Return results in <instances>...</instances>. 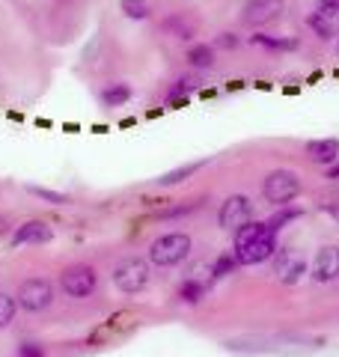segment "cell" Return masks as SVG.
Returning a JSON list of instances; mask_svg holds the SVG:
<instances>
[{
	"label": "cell",
	"mask_w": 339,
	"mask_h": 357,
	"mask_svg": "<svg viewBox=\"0 0 339 357\" xmlns=\"http://www.w3.org/2000/svg\"><path fill=\"white\" fill-rule=\"evenodd\" d=\"M18 307L21 310H27V312H42V310H48L51 307V301H54V289L48 280H42V277H33V280H24L18 289Z\"/></svg>",
	"instance_id": "5"
},
{
	"label": "cell",
	"mask_w": 339,
	"mask_h": 357,
	"mask_svg": "<svg viewBox=\"0 0 339 357\" xmlns=\"http://www.w3.org/2000/svg\"><path fill=\"white\" fill-rule=\"evenodd\" d=\"M218 48H239V36H235V33H220Z\"/></svg>",
	"instance_id": "27"
},
{
	"label": "cell",
	"mask_w": 339,
	"mask_h": 357,
	"mask_svg": "<svg viewBox=\"0 0 339 357\" xmlns=\"http://www.w3.org/2000/svg\"><path fill=\"white\" fill-rule=\"evenodd\" d=\"M113 283H116L119 292L137 295L146 289V283H149V265L143 259H126L116 271H113Z\"/></svg>",
	"instance_id": "6"
},
{
	"label": "cell",
	"mask_w": 339,
	"mask_h": 357,
	"mask_svg": "<svg viewBox=\"0 0 339 357\" xmlns=\"http://www.w3.org/2000/svg\"><path fill=\"white\" fill-rule=\"evenodd\" d=\"M18 357H45V345L42 342H21Z\"/></svg>",
	"instance_id": "24"
},
{
	"label": "cell",
	"mask_w": 339,
	"mask_h": 357,
	"mask_svg": "<svg viewBox=\"0 0 339 357\" xmlns=\"http://www.w3.org/2000/svg\"><path fill=\"white\" fill-rule=\"evenodd\" d=\"M164 27L173 33L176 39H190V36H194V24H188V21H182V18H167Z\"/></svg>",
	"instance_id": "23"
},
{
	"label": "cell",
	"mask_w": 339,
	"mask_h": 357,
	"mask_svg": "<svg viewBox=\"0 0 339 357\" xmlns=\"http://www.w3.org/2000/svg\"><path fill=\"white\" fill-rule=\"evenodd\" d=\"M27 191H30L33 197H39V199H45V203H51V206H66V203H69V197H66V194H56V191H48V188H39V185H27Z\"/></svg>",
	"instance_id": "21"
},
{
	"label": "cell",
	"mask_w": 339,
	"mask_h": 357,
	"mask_svg": "<svg viewBox=\"0 0 339 357\" xmlns=\"http://www.w3.org/2000/svg\"><path fill=\"white\" fill-rule=\"evenodd\" d=\"M327 178H339V164H336V167H331V170H327Z\"/></svg>",
	"instance_id": "28"
},
{
	"label": "cell",
	"mask_w": 339,
	"mask_h": 357,
	"mask_svg": "<svg viewBox=\"0 0 339 357\" xmlns=\"http://www.w3.org/2000/svg\"><path fill=\"white\" fill-rule=\"evenodd\" d=\"M307 24H310L315 33H319V39H333V24H331V18L312 13V15L307 18Z\"/></svg>",
	"instance_id": "22"
},
{
	"label": "cell",
	"mask_w": 339,
	"mask_h": 357,
	"mask_svg": "<svg viewBox=\"0 0 339 357\" xmlns=\"http://www.w3.org/2000/svg\"><path fill=\"white\" fill-rule=\"evenodd\" d=\"M229 351L239 354H282V357H301L315 345H307L301 340H286V337H253V340H229L226 342Z\"/></svg>",
	"instance_id": "2"
},
{
	"label": "cell",
	"mask_w": 339,
	"mask_h": 357,
	"mask_svg": "<svg viewBox=\"0 0 339 357\" xmlns=\"http://www.w3.org/2000/svg\"><path fill=\"white\" fill-rule=\"evenodd\" d=\"M312 277L319 283H331L339 277V248L336 244H327L315 253V262H312Z\"/></svg>",
	"instance_id": "12"
},
{
	"label": "cell",
	"mask_w": 339,
	"mask_h": 357,
	"mask_svg": "<svg viewBox=\"0 0 339 357\" xmlns=\"http://www.w3.org/2000/svg\"><path fill=\"white\" fill-rule=\"evenodd\" d=\"M262 194H265L268 203L286 206L301 194V178L292 170H274V173H268L265 185H262Z\"/></svg>",
	"instance_id": "4"
},
{
	"label": "cell",
	"mask_w": 339,
	"mask_h": 357,
	"mask_svg": "<svg viewBox=\"0 0 339 357\" xmlns=\"http://www.w3.org/2000/svg\"><path fill=\"white\" fill-rule=\"evenodd\" d=\"M277 250L274 244V229L268 223H244L241 229H235V259L241 265H259L271 259Z\"/></svg>",
	"instance_id": "1"
},
{
	"label": "cell",
	"mask_w": 339,
	"mask_h": 357,
	"mask_svg": "<svg viewBox=\"0 0 339 357\" xmlns=\"http://www.w3.org/2000/svg\"><path fill=\"white\" fill-rule=\"evenodd\" d=\"M235 262H239V259H235V256H220V259L214 262V277H223V274H229L232 268H235Z\"/></svg>",
	"instance_id": "25"
},
{
	"label": "cell",
	"mask_w": 339,
	"mask_h": 357,
	"mask_svg": "<svg viewBox=\"0 0 339 357\" xmlns=\"http://www.w3.org/2000/svg\"><path fill=\"white\" fill-rule=\"evenodd\" d=\"M96 271L89 265H72L60 274V286L69 298H86L96 292Z\"/></svg>",
	"instance_id": "7"
},
{
	"label": "cell",
	"mask_w": 339,
	"mask_h": 357,
	"mask_svg": "<svg viewBox=\"0 0 339 357\" xmlns=\"http://www.w3.org/2000/svg\"><path fill=\"white\" fill-rule=\"evenodd\" d=\"M188 253H190V238L185 236V232H167V236L152 241L149 262L158 265V268H170V265L185 262Z\"/></svg>",
	"instance_id": "3"
},
{
	"label": "cell",
	"mask_w": 339,
	"mask_h": 357,
	"mask_svg": "<svg viewBox=\"0 0 339 357\" xmlns=\"http://www.w3.org/2000/svg\"><path fill=\"white\" fill-rule=\"evenodd\" d=\"M131 98V86L128 84H110L105 86V93H101V105L105 107H119V105H126Z\"/></svg>",
	"instance_id": "15"
},
{
	"label": "cell",
	"mask_w": 339,
	"mask_h": 357,
	"mask_svg": "<svg viewBox=\"0 0 339 357\" xmlns=\"http://www.w3.org/2000/svg\"><path fill=\"white\" fill-rule=\"evenodd\" d=\"M319 15L324 18H336L339 15V0H319V9H315Z\"/></svg>",
	"instance_id": "26"
},
{
	"label": "cell",
	"mask_w": 339,
	"mask_h": 357,
	"mask_svg": "<svg viewBox=\"0 0 339 357\" xmlns=\"http://www.w3.org/2000/svg\"><path fill=\"white\" fill-rule=\"evenodd\" d=\"M188 63L194 66V69H211L214 66V48H209V45H194V48L188 51Z\"/></svg>",
	"instance_id": "16"
},
{
	"label": "cell",
	"mask_w": 339,
	"mask_h": 357,
	"mask_svg": "<svg viewBox=\"0 0 339 357\" xmlns=\"http://www.w3.org/2000/svg\"><path fill=\"white\" fill-rule=\"evenodd\" d=\"M54 238V229L45 220H27L15 227L13 232V248H24V244H48Z\"/></svg>",
	"instance_id": "11"
},
{
	"label": "cell",
	"mask_w": 339,
	"mask_h": 357,
	"mask_svg": "<svg viewBox=\"0 0 339 357\" xmlns=\"http://www.w3.org/2000/svg\"><path fill=\"white\" fill-rule=\"evenodd\" d=\"M119 6H122V13H126L131 21H146V18H149V13H152L146 0H122Z\"/></svg>",
	"instance_id": "19"
},
{
	"label": "cell",
	"mask_w": 339,
	"mask_h": 357,
	"mask_svg": "<svg viewBox=\"0 0 339 357\" xmlns=\"http://www.w3.org/2000/svg\"><path fill=\"white\" fill-rule=\"evenodd\" d=\"M282 0H247L244 3V21L250 27H265L282 15Z\"/></svg>",
	"instance_id": "10"
},
{
	"label": "cell",
	"mask_w": 339,
	"mask_h": 357,
	"mask_svg": "<svg viewBox=\"0 0 339 357\" xmlns=\"http://www.w3.org/2000/svg\"><path fill=\"white\" fill-rule=\"evenodd\" d=\"M307 155L315 164H333L339 158V140L336 137H322V140H310L307 143Z\"/></svg>",
	"instance_id": "13"
},
{
	"label": "cell",
	"mask_w": 339,
	"mask_h": 357,
	"mask_svg": "<svg viewBox=\"0 0 339 357\" xmlns=\"http://www.w3.org/2000/svg\"><path fill=\"white\" fill-rule=\"evenodd\" d=\"M253 45H262V48H271V51H295L298 42L295 39H277V36H262V33H256L250 36Z\"/></svg>",
	"instance_id": "18"
},
{
	"label": "cell",
	"mask_w": 339,
	"mask_h": 357,
	"mask_svg": "<svg viewBox=\"0 0 339 357\" xmlns=\"http://www.w3.org/2000/svg\"><path fill=\"white\" fill-rule=\"evenodd\" d=\"M202 295H206V283H202V280H194V277H188V280L179 286V298L188 301V304H199Z\"/></svg>",
	"instance_id": "17"
},
{
	"label": "cell",
	"mask_w": 339,
	"mask_h": 357,
	"mask_svg": "<svg viewBox=\"0 0 339 357\" xmlns=\"http://www.w3.org/2000/svg\"><path fill=\"white\" fill-rule=\"evenodd\" d=\"M15 310H18V301L13 295L0 292V328H9V321L15 319Z\"/></svg>",
	"instance_id": "20"
},
{
	"label": "cell",
	"mask_w": 339,
	"mask_h": 357,
	"mask_svg": "<svg viewBox=\"0 0 339 357\" xmlns=\"http://www.w3.org/2000/svg\"><path fill=\"white\" fill-rule=\"evenodd\" d=\"M250 218H253V206H250V199L241 197V194H232V197L220 206V215H218L220 227H223V229H232V232L241 229L244 223H250Z\"/></svg>",
	"instance_id": "9"
},
{
	"label": "cell",
	"mask_w": 339,
	"mask_h": 357,
	"mask_svg": "<svg viewBox=\"0 0 339 357\" xmlns=\"http://www.w3.org/2000/svg\"><path fill=\"white\" fill-rule=\"evenodd\" d=\"M274 274L280 283H298L303 274H307V259H303V253L298 248H282L274 259Z\"/></svg>",
	"instance_id": "8"
},
{
	"label": "cell",
	"mask_w": 339,
	"mask_h": 357,
	"mask_svg": "<svg viewBox=\"0 0 339 357\" xmlns=\"http://www.w3.org/2000/svg\"><path fill=\"white\" fill-rule=\"evenodd\" d=\"M206 167V161H190V164H185V167H176V170H170V173H164L161 178H155L161 188H170V185H179V182H185L188 176H194L197 170H202Z\"/></svg>",
	"instance_id": "14"
}]
</instances>
